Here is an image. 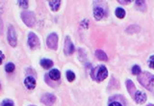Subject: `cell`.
I'll use <instances>...</instances> for the list:
<instances>
[{
	"label": "cell",
	"mask_w": 154,
	"mask_h": 106,
	"mask_svg": "<svg viewBox=\"0 0 154 106\" xmlns=\"http://www.w3.org/2000/svg\"><path fill=\"white\" fill-rule=\"evenodd\" d=\"M138 81L147 90H151L154 86V75L150 72L144 71L138 76Z\"/></svg>",
	"instance_id": "obj_1"
},
{
	"label": "cell",
	"mask_w": 154,
	"mask_h": 106,
	"mask_svg": "<svg viewBox=\"0 0 154 106\" xmlns=\"http://www.w3.org/2000/svg\"><path fill=\"white\" fill-rule=\"evenodd\" d=\"M93 78L95 79L97 82H101L105 78L108 76V71L106 67L104 66H98L97 68H95L92 71Z\"/></svg>",
	"instance_id": "obj_2"
},
{
	"label": "cell",
	"mask_w": 154,
	"mask_h": 106,
	"mask_svg": "<svg viewBox=\"0 0 154 106\" xmlns=\"http://www.w3.org/2000/svg\"><path fill=\"white\" fill-rule=\"evenodd\" d=\"M21 19L23 20V22L28 27H33L35 25V22H36L35 16L31 12H23L21 14Z\"/></svg>",
	"instance_id": "obj_3"
},
{
	"label": "cell",
	"mask_w": 154,
	"mask_h": 106,
	"mask_svg": "<svg viewBox=\"0 0 154 106\" xmlns=\"http://www.w3.org/2000/svg\"><path fill=\"white\" fill-rule=\"evenodd\" d=\"M46 44L50 49L56 50L57 46H58V45H57L58 44V36H57V34L52 33V34H50L48 36L47 40H46Z\"/></svg>",
	"instance_id": "obj_4"
},
{
	"label": "cell",
	"mask_w": 154,
	"mask_h": 106,
	"mask_svg": "<svg viewBox=\"0 0 154 106\" xmlns=\"http://www.w3.org/2000/svg\"><path fill=\"white\" fill-rule=\"evenodd\" d=\"M7 36H8V42L9 44H11V46H17V34H16V31H15V28L13 26H9V29H8V33H7Z\"/></svg>",
	"instance_id": "obj_5"
},
{
	"label": "cell",
	"mask_w": 154,
	"mask_h": 106,
	"mask_svg": "<svg viewBox=\"0 0 154 106\" xmlns=\"http://www.w3.org/2000/svg\"><path fill=\"white\" fill-rule=\"evenodd\" d=\"M28 44L31 49H36L40 46V41H39L38 36L34 33H29L28 35Z\"/></svg>",
	"instance_id": "obj_6"
},
{
	"label": "cell",
	"mask_w": 154,
	"mask_h": 106,
	"mask_svg": "<svg viewBox=\"0 0 154 106\" xmlns=\"http://www.w3.org/2000/svg\"><path fill=\"white\" fill-rule=\"evenodd\" d=\"M55 101H56V96L54 95H51V94H44L41 96V102L47 106H52Z\"/></svg>",
	"instance_id": "obj_7"
},
{
	"label": "cell",
	"mask_w": 154,
	"mask_h": 106,
	"mask_svg": "<svg viewBox=\"0 0 154 106\" xmlns=\"http://www.w3.org/2000/svg\"><path fill=\"white\" fill-rule=\"evenodd\" d=\"M64 51H65L66 55H71V54L74 52V45H73L72 42L70 41V39H69L68 37L66 38Z\"/></svg>",
	"instance_id": "obj_8"
},
{
	"label": "cell",
	"mask_w": 154,
	"mask_h": 106,
	"mask_svg": "<svg viewBox=\"0 0 154 106\" xmlns=\"http://www.w3.org/2000/svg\"><path fill=\"white\" fill-rule=\"evenodd\" d=\"M135 100L137 103L139 104H143L146 102V95L143 92H140V91H138V92H136L135 94Z\"/></svg>",
	"instance_id": "obj_9"
},
{
	"label": "cell",
	"mask_w": 154,
	"mask_h": 106,
	"mask_svg": "<svg viewBox=\"0 0 154 106\" xmlns=\"http://www.w3.org/2000/svg\"><path fill=\"white\" fill-rule=\"evenodd\" d=\"M105 16V12L102 8L100 7H95V10H93V17H95V19L100 20L104 17Z\"/></svg>",
	"instance_id": "obj_10"
},
{
	"label": "cell",
	"mask_w": 154,
	"mask_h": 106,
	"mask_svg": "<svg viewBox=\"0 0 154 106\" xmlns=\"http://www.w3.org/2000/svg\"><path fill=\"white\" fill-rule=\"evenodd\" d=\"M126 88H127V91L130 94V96L132 98H135V94H136V87L134 83L132 82L131 80H127L126 81Z\"/></svg>",
	"instance_id": "obj_11"
},
{
	"label": "cell",
	"mask_w": 154,
	"mask_h": 106,
	"mask_svg": "<svg viewBox=\"0 0 154 106\" xmlns=\"http://www.w3.org/2000/svg\"><path fill=\"white\" fill-rule=\"evenodd\" d=\"M24 84H25V86L27 87V89L33 90L36 87V80L33 77L28 76V77H26L25 81H24Z\"/></svg>",
	"instance_id": "obj_12"
},
{
	"label": "cell",
	"mask_w": 154,
	"mask_h": 106,
	"mask_svg": "<svg viewBox=\"0 0 154 106\" xmlns=\"http://www.w3.org/2000/svg\"><path fill=\"white\" fill-rule=\"evenodd\" d=\"M48 75H49V77L52 80H59L60 77H61V73H60V71L56 69H51V71H49V73H48Z\"/></svg>",
	"instance_id": "obj_13"
},
{
	"label": "cell",
	"mask_w": 154,
	"mask_h": 106,
	"mask_svg": "<svg viewBox=\"0 0 154 106\" xmlns=\"http://www.w3.org/2000/svg\"><path fill=\"white\" fill-rule=\"evenodd\" d=\"M95 56L97 57V59L102 60V61H107L108 60V57L106 55V53H105L103 50H100V49L96 50L95 51Z\"/></svg>",
	"instance_id": "obj_14"
},
{
	"label": "cell",
	"mask_w": 154,
	"mask_h": 106,
	"mask_svg": "<svg viewBox=\"0 0 154 106\" xmlns=\"http://www.w3.org/2000/svg\"><path fill=\"white\" fill-rule=\"evenodd\" d=\"M60 5H61V1L60 0H54V1H49V6L51 8V10L56 12L59 10Z\"/></svg>",
	"instance_id": "obj_15"
},
{
	"label": "cell",
	"mask_w": 154,
	"mask_h": 106,
	"mask_svg": "<svg viewBox=\"0 0 154 106\" xmlns=\"http://www.w3.org/2000/svg\"><path fill=\"white\" fill-rule=\"evenodd\" d=\"M41 66L44 69H49L53 66V62L49 59H43L41 61Z\"/></svg>",
	"instance_id": "obj_16"
},
{
	"label": "cell",
	"mask_w": 154,
	"mask_h": 106,
	"mask_svg": "<svg viewBox=\"0 0 154 106\" xmlns=\"http://www.w3.org/2000/svg\"><path fill=\"white\" fill-rule=\"evenodd\" d=\"M116 16L119 19H123L125 17V11L122 8H117L116 10Z\"/></svg>",
	"instance_id": "obj_17"
},
{
	"label": "cell",
	"mask_w": 154,
	"mask_h": 106,
	"mask_svg": "<svg viewBox=\"0 0 154 106\" xmlns=\"http://www.w3.org/2000/svg\"><path fill=\"white\" fill-rule=\"evenodd\" d=\"M66 78H68V80L69 82H72L74 79H75V74L73 71H66Z\"/></svg>",
	"instance_id": "obj_18"
},
{
	"label": "cell",
	"mask_w": 154,
	"mask_h": 106,
	"mask_svg": "<svg viewBox=\"0 0 154 106\" xmlns=\"http://www.w3.org/2000/svg\"><path fill=\"white\" fill-rule=\"evenodd\" d=\"M15 69H16V67H15L13 63H9L5 67V71L7 72H13L15 71Z\"/></svg>",
	"instance_id": "obj_19"
},
{
	"label": "cell",
	"mask_w": 154,
	"mask_h": 106,
	"mask_svg": "<svg viewBox=\"0 0 154 106\" xmlns=\"http://www.w3.org/2000/svg\"><path fill=\"white\" fill-rule=\"evenodd\" d=\"M132 73L133 74H135V75H139V74H141V68L139 66H134L132 68Z\"/></svg>",
	"instance_id": "obj_20"
},
{
	"label": "cell",
	"mask_w": 154,
	"mask_h": 106,
	"mask_svg": "<svg viewBox=\"0 0 154 106\" xmlns=\"http://www.w3.org/2000/svg\"><path fill=\"white\" fill-rule=\"evenodd\" d=\"M1 106H14V102L10 100V99H6V100L2 102Z\"/></svg>",
	"instance_id": "obj_21"
},
{
	"label": "cell",
	"mask_w": 154,
	"mask_h": 106,
	"mask_svg": "<svg viewBox=\"0 0 154 106\" xmlns=\"http://www.w3.org/2000/svg\"><path fill=\"white\" fill-rule=\"evenodd\" d=\"M148 65L151 69H154V55L150 56V58L148 60Z\"/></svg>",
	"instance_id": "obj_22"
},
{
	"label": "cell",
	"mask_w": 154,
	"mask_h": 106,
	"mask_svg": "<svg viewBox=\"0 0 154 106\" xmlns=\"http://www.w3.org/2000/svg\"><path fill=\"white\" fill-rule=\"evenodd\" d=\"M19 4L20 5V7H23V8L28 7V1H19Z\"/></svg>",
	"instance_id": "obj_23"
},
{
	"label": "cell",
	"mask_w": 154,
	"mask_h": 106,
	"mask_svg": "<svg viewBox=\"0 0 154 106\" xmlns=\"http://www.w3.org/2000/svg\"><path fill=\"white\" fill-rule=\"evenodd\" d=\"M119 3H120V4H129V3H131V0H125V1H122V0H119Z\"/></svg>",
	"instance_id": "obj_24"
},
{
	"label": "cell",
	"mask_w": 154,
	"mask_h": 106,
	"mask_svg": "<svg viewBox=\"0 0 154 106\" xmlns=\"http://www.w3.org/2000/svg\"><path fill=\"white\" fill-rule=\"evenodd\" d=\"M109 106H122L120 103H119V102H112V103H110V105Z\"/></svg>",
	"instance_id": "obj_25"
},
{
	"label": "cell",
	"mask_w": 154,
	"mask_h": 106,
	"mask_svg": "<svg viewBox=\"0 0 154 106\" xmlns=\"http://www.w3.org/2000/svg\"><path fill=\"white\" fill-rule=\"evenodd\" d=\"M3 59H4V55H3V53L1 52V51H0V65L2 64Z\"/></svg>",
	"instance_id": "obj_26"
},
{
	"label": "cell",
	"mask_w": 154,
	"mask_h": 106,
	"mask_svg": "<svg viewBox=\"0 0 154 106\" xmlns=\"http://www.w3.org/2000/svg\"><path fill=\"white\" fill-rule=\"evenodd\" d=\"M147 106H154V105H153V104H148Z\"/></svg>",
	"instance_id": "obj_27"
}]
</instances>
